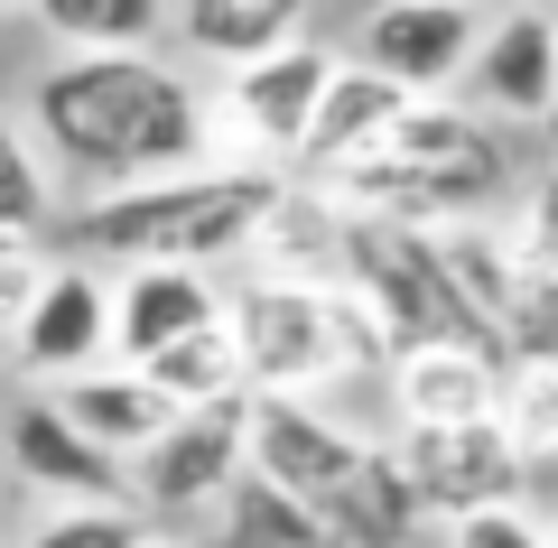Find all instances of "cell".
I'll list each match as a JSON object with an SVG mask.
<instances>
[{"label":"cell","mask_w":558,"mask_h":548,"mask_svg":"<svg viewBox=\"0 0 558 548\" xmlns=\"http://www.w3.org/2000/svg\"><path fill=\"white\" fill-rule=\"evenodd\" d=\"M215 316H223L215 270H186V260H131L121 289H112V353L140 363V353L178 344V334L215 326Z\"/></svg>","instance_id":"obj_13"},{"label":"cell","mask_w":558,"mask_h":548,"mask_svg":"<svg viewBox=\"0 0 558 548\" xmlns=\"http://www.w3.org/2000/svg\"><path fill=\"white\" fill-rule=\"evenodd\" d=\"M326 47L317 38H289V47H270V57H242V65H223V102L205 112V131L223 139V158L233 168H279V158H299V139H307V112H317V94H326Z\"/></svg>","instance_id":"obj_5"},{"label":"cell","mask_w":558,"mask_h":548,"mask_svg":"<svg viewBox=\"0 0 558 548\" xmlns=\"http://www.w3.org/2000/svg\"><path fill=\"white\" fill-rule=\"evenodd\" d=\"M223 548H326V529H317V511L307 502H289L279 484H260L252 465L233 474V492H223Z\"/></svg>","instance_id":"obj_23"},{"label":"cell","mask_w":558,"mask_h":548,"mask_svg":"<svg viewBox=\"0 0 558 548\" xmlns=\"http://www.w3.org/2000/svg\"><path fill=\"white\" fill-rule=\"evenodd\" d=\"M140 539H149L140 502H57L28 529V548H140Z\"/></svg>","instance_id":"obj_27"},{"label":"cell","mask_w":558,"mask_h":548,"mask_svg":"<svg viewBox=\"0 0 558 548\" xmlns=\"http://www.w3.org/2000/svg\"><path fill=\"white\" fill-rule=\"evenodd\" d=\"M438 233V270L457 279V297L494 326V344H502V307H512V279H521V242L512 233H494L484 215H457V223H428Z\"/></svg>","instance_id":"obj_20"},{"label":"cell","mask_w":558,"mask_h":548,"mask_svg":"<svg viewBox=\"0 0 558 548\" xmlns=\"http://www.w3.org/2000/svg\"><path fill=\"white\" fill-rule=\"evenodd\" d=\"M521 260H539V270H558V168L531 176V205H521Z\"/></svg>","instance_id":"obj_30"},{"label":"cell","mask_w":558,"mask_h":548,"mask_svg":"<svg viewBox=\"0 0 558 548\" xmlns=\"http://www.w3.org/2000/svg\"><path fill=\"white\" fill-rule=\"evenodd\" d=\"M57 223V186H47V149L0 112V233H47Z\"/></svg>","instance_id":"obj_25"},{"label":"cell","mask_w":558,"mask_h":548,"mask_svg":"<svg viewBox=\"0 0 558 548\" xmlns=\"http://www.w3.org/2000/svg\"><path fill=\"white\" fill-rule=\"evenodd\" d=\"M502 363H512V353H494V344H410V353H391L400 428L494 418V400H502Z\"/></svg>","instance_id":"obj_14"},{"label":"cell","mask_w":558,"mask_h":548,"mask_svg":"<svg viewBox=\"0 0 558 548\" xmlns=\"http://www.w3.org/2000/svg\"><path fill=\"white\" fill-rule=\"evenodd\" d=\"M391 465H400V484H410V502H418V511H438V521L484 511V502H521V484H531V465L512 455V437H502L494 418L400 428Z\"/></svg>","instance_id":"obj_8"},{"label":"cell","mask_w":558,"mask_h":548,"mask_svg":"<svg viewBox=\"0 0 558 548\" xmlns=\"http://www.w3.org/2000/svg\"><path fill=\"white\" fill-rule=\"evenodd\" d=\"M307 20V0H168V28H178L186 57L205 65H242V57H270L289 47Z\"/></svg>","instance_id":"obj_18"},{"label":"cell","mask_w":558,"mask_h":548,"mask_svg":"<svg viewBox=\"0 0 558 548\" xmlns=\"http://www.w3.org/2000/svg\"><path fill=\"white\" fill-rule=\"evenodd\" d=\"M242 428H252V400L168 410V428L131 455V502L140 511H215L242 474Z\"/></svg>","instance_id":"obj_6"},{"label":"cell","mask_w":558,"mask_h":548,"mask_svg":"<svg viewBox=\"0 0 558 548\" xmlns=\"http://www.w3.org/2000/svg\"><path fill=\"white\" fill-rule=\"evenodd\" d=\"M502 353L512 363H558V270H539V260H521V279H512Z\"/></svg>","instance_id":"obj_26"},{"label":"cell","mask_w":558,"mask_h":548,"mask_svg":"<svg viewBox=\"0 0 558 548\" xmlns=\"http://www.w3.org/2000/svg\"><path fill=\"white\" fill-rule=\"evenodd\" d=\"M223 326L242 344V373L252 391H326L344 373H381L373 316L336 289V279H299V270H252L233 297H223Z\"/></svg>","instance_id":"obj_3"},{"label":"cell","mask_w":558,"mask_h":548,"mask_svg":"<svg viewBox=\"0 0 558 548\" xmlns=\"http://www.w3.org/2000/svg\"><path fill=\"white\" fill-rule=\"evenodd\" d=\"M140 373L159 381L178 410H205V400H252V373H242V344H233V326H196V334H178V344H159V353H140Z\"/></svg>","instance_id":"obj_21"},{"label":"cell","mask_w":558,"mask_h":548,"mask_svg":"<svg viewBox=\"0 0 558 548\" xmlns=\"http://www.w3.org/2000/svg\"><path fill=\"white\" fill-rule=\"evenodd\" d=\"M38 279H47V252H38V233H0V334L20 326V307L38 297Z\"/></svg>","instance_id":"obj_29"},{"label":"cell","mask_w":558,"mask_h":548,"mask_svg":"<svg viewBox=\"0 0 558 548\" xmlns=\"http://www.w3.org/2000/svg\"><path fill=\"white\" fill-rule=\"evenodd\" d=\"M475 10H484V0H475Z\"/></svg>","instance_id":"obj_35"},{"label":"cell","mask_w":558,"mask_h":548,"mask_svg":"<svg viewBox=\"0 0 558 548\" xmlns=\"http://www.w3.org/2000/svg\"><path fill=\"white\" fill-rule=\"evenodd\" d=\"M410 521H418V502H410V484H400L391 447H373V455L354 465V484L317 511L326 548H400V539H410Z\"/></svg>","instance_id":"obj_19"},{"label":"cell","mask_w":558,"mask_h":548,"mask_svg":"<svg viewBox=\"0 0 558 548\" xmlns=\"http://www.w3.org/2000/svg\"><path fill=\"white\" fill-rule=\"evenodd\" d=\"M279 196V168H178V176H140V186H102L65 215L75 260H252L260 215Z\"/></svg>","instance_id":"obj_2"},{"label":"cell","mask_w":558,"mask_h":548,"mask_svg":"<svg viewBox=\"0 0 558 548\" xmlns=\"http://www.w3.org/2000/svg\"><path fill=\"white\" fill-rule=\"evenodd\" d=\"M336 289L373 316L381 353H410V344H494V326H484V316L457 297V279L438 270V233H428V223L344 215V233H336Z\"/></svg>","instance_id":"obj_4"},{"label":"cell","mask_w":558,"mask_h":548,"mask_svg":"<svg viewBox=\"0 0 558 548\" xmlns=\"http://www.w3.org/2000/svg\"><path fill=\"white\" fill-rule=\"evenodd\" d=\"M400 102H410V94H400L391 75H373L363 57H354V65L336 57V65H326V94H317V112H307V139H299L307 176H326V168H344L354 149H373V139L400 121Z\"/></svg>","instance_id":"obj_17"},{"label":"cell","mask_w":558,"mask_h":548,"mask_svg":"<svg viewBox=\"0 0 558 548\" xmlns=\"http://www.w3.org/2000/svg\"><path fill=\"white\" fill-rule=\"evenodd\" d=\"M20 363L28 373H47V381H65V373H84V363H102L112 353V289L94 279V260H47V279H38V297L20 307Z\"/></svg>","instance_id":"obj_11"},{"label":"cell","mask_w":558,"mask_h":548,"mask_svg":"<svg viewBox=\"0 0 558 548\" xmlns=\"http://www.w3.org/2000/svg\"><path fill=\"white\" fill-rule=\"evenodd\" d=\"M539 131H549V158H558V102H549V112H539Z\"/></svg>","instance_id":"obj_31"},{"label":"cell","mask_w":558,"mask_h":548,"mask_svg":"<svg viewBox=\"0 0 558 548\" xmlns=\"http://www.w3.org/2000/svg\"><path fill=\"white\" fill-rule=\"evenodd\" d=\"M38 28L65 57H112V47H159L168 0H28Z\"/></svg>","instance_id":"obj_22"},{"label":"cell","mask_w":558,"mask_h":548,"mask_svg":"<svg viewBox=\"0 0 558 548\" xmlns=\"http://www.w3.org/2000/svg\"><path fill=\"white\" fill-rule=\"evenodd\" d=\"M373 149H391V158H410L428 186H438L457 215H475L484 196L502 186V149H494V131H484L475 112H457V102H438V94H410L400 102V121L373 139ZM363 158V149H354Z\"/></svg>","instance_id":"obj_10"},{"label":"cell","mask_w":558,"mask_h":548,"mask_svg":"<svg viewBox=\"0 0 558 548\" xmlns=\"http://www.w3.org/2000/svg\"><path fill=\"white\" fill-rule=\"evenodd\" d=\"M0 20H10V0H0Z\"/></svg>","instance_id":"obj_34"},{"label":"cell","mask_w":558,"mask_h":548,"mask_svg":"<svg viewBox=\"0 0 558 548\" xmlns=\"http://www.w3.org/2000/svg\"><path fill=\"white\" fill-rule=\"evenodd\" d=\"M475 38H484L475 0H373L354 57L373 65V75H391L400 94H438V84L465 75Z\"/></svg>","instance_id":"obj_9"},{"label":"cell","mask_w":558,"mask_h":548,"mask_svg":"<svg viewBox=\"0 0 558 548\" xmlns=\"http://www.w3.org/2000/svg\"><path fill=\"white\" fill-rule=\"evenodd\" d=\"M140 548H178V539H140Z\"/></svg>","instance_id":"obj_32"},{"label":"cell","mask_w":558,"mask_h":548,"mask_svg":"<svg viewBox=\"0 0 558 548\" xmlns=\"http://www.w3.org/2000/svg\"><path fill=\"white\" fill-rule=\"evenodd\" d=\"M494 428L512 437L521 465H558V363H502V400H494Z\"/></svg>","instance_id":"obj_24"},{"label":"cell","mask_w":558,"mask_h":548,"mask_svg":"<svg viewBox=\"0 0 558 548\" xmlns=\"http://www.w3.org/2000/svg\"><path fill=\"white\" fill-rule=\"evenodd\" d=\"M549 548H558V521H549Z\"/></svg>","instance_id":"obj_33"},{"label":"cell","mask_w":558,"mask_h":548,"mask_svg":"<svg viewBox=\"0 0 558 548\" xmlns=\"http://www.w3.org/2000/svg\"><path fill=\"white\" fill-rule=\"evenodd\" d=\"M465 75H475V102H484V112L539 121V112L558 102V10H521V20H502L494 38H475Z\"/></svg>","instance_id":"obj_15"},{"label":"cell","mask_w":558,"mask_h":548,"mask_svg":"<svg viewBox=\"0 0 558 548\" xmlns=\"http://www.w3.org/2000/svg\"><path fill=\"white\" fill-rule=\"evenodd\" d=\"M447 548H549V521H531L521 502H484L447 521Z\"/></svg>","instance_id":"obj_28"},{"label":"cell","mask_w":558,"mask_h":548,"mask_svg":"<svg viewBox=\"0 0 558 548\" xmlns=\"http://www.w3.org/2000/svg\"><path fill=\"white\" fill-rule=\"evenodd\" d=\"M47 400H57V410L75 418L94 447H112L121 465H131V455L168 428V410H178V400L140 373V363H84V373H65V391H47Z\"/></svg>","instance_id":"obj_16"},{"label":"cell","mask_w":558,"mask_h":548,"mask_svg":"<svg viewBox=\"0 0 558 548\" xmlns=\"http://www.w3.org/2000/svg\"><path fill=\"white\" fill-rule=\"evenodd\" d=\"M363 437L354 428H336V418L317 410V400H299V391H252V428H242V465L260 474V484H279L289 502H307V511H326L344 484H354V465H363Z\"/></svg>","instance_id":"obj_7"},{"label":"cell","mask_w":558,"mask_h":548,"mask_svg":"<svg viewBox=\"0 0 558 548\" xmlns=\"http://www.w3.org/2000/svg\"><path fill=\"white\" fill-rule=\"evenodd\" d=\"M28 139L47 168H75L84 186H140V176H178L215 149L205 131V94L159 65L149 47H112V57H57L28 84Z\"/></svg>","instance_id":"obj_1"},{"label":"cell","mask_w":558,"mask_h":548,"mask_svg":"<svg viewBox=\"0 0 558 548\" xmlns=\"http://www.w3.org/2000/svg\"><path fill=\"white\" fill-rule=\"evenodd\" d=\"M10 474L38 484L47 502H131V465L75 428L57 400H20L10 418Z\"/></svg>","instance_id":"obj_12"}]
</instances>
